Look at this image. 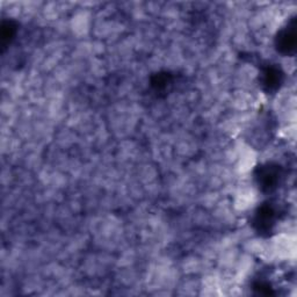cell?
I'll use <instances>...</instances> for the list:
<instances>
[{
  "label": "cell",
  "mask_w": 297,
  "mask_h": 297,
  "mask_svg": "<svg viewBox=\"0 0 297 297\" xmlns=\"http://www.w3.org/2000/svg\"><path fill=\"white\" fill-rule=\"evenodd\" d=\"M281 76L282 74L278 69H271L266 74V84L270 86L271 88L278 87L281 83Z\"/></svg>",
  "instance_id": "cell-3"
},
{
  "label": "cell",
  "mask_w": 297,
  "mask_h": 297,
  "mask_svg": "<svg viewBox=\"0 0 297 297\" xmlns=\"http://www.w3.org/2000/svg\"><path fill=\"white\" fill-rule=\"evenodd\" d=\"M296 26L294 22L293 24H288V27L281 31L280 36L278 37V48L281 52L293 55L296 49Z\"/></svg>",
  "instance_id": "cell-1"
},
{
  "label": "cell",
  "mask_w": 297,
  "mask_h": 297,
  "mask_svg": "<svg viewBox=\"0 0 297 297\" xmlns=\"http://www.w3.org/2000/svg\"><path fill=\"white\" fill-rule=\"evenodd\" d=\"M280 171H279L278 167H268V169L265 170L263 178H261L265 187H267L268 189L277 187L279 181H280Z\"/></svg>",
  "instance_id": "cell-2"
}]
</instances>
